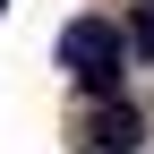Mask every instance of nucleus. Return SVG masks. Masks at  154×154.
<instances>
[{"mask_svg": "<svg viewBox=\"0 0 154 154\" xmlns=\"http://www.w3.org/2000/svg\"><path fill=\"white\" fill-rule=\"evenodd\" d=\"M60 69H69L86 94H111L120 69H128V34L103 26V17H69V26H60Z\"/></svg>", "mask_w": 154, "mask_h": 154, "instance_id": "f257e3e1", "label": "nucleus"}, {"mask_svg": "<svg viewBox=\"0 0 154 154\" xmlns=\"http://www.w3.org/2000/svg\"><path fill=\"white\" fill-rule=\"evenodd\" d=\"M86 137H94V154H137V146H146V111H137V103H103V111L86 120Z\"/></svg>", "mask_w": 154, "mask_h": 154, "instance_id": "f03ea898", "label": "nucleus"}, {"mask_svg": "<svg viewBox=\"0 0 154 154\" xmlns=\"http://www.w3.org/2000/svg\"><path fill=\"white\" fill-rule=\"evenodd\" d=\"M128 43H137V51H146V60H154V9L137 17V34H128Z\"/></svg>", "mask_w": 154, "mask_h": 154, "instance_id": "7ed1b4c3", "label": "nucleus"}, {"mask_svg": "<svg viewBox=\"0 0 154 154\" xmlns=\"http://www.w3.org/2000/svg\"><path fill=\"white\" fill-rule=\"evenodd\" d=\"M0 9H9V0H0Z\"/></svg>", "mask_w": 154, "mask_h": 154, "instance_id": "20e7f679", "label": "nucleus"}, {"mask_svg": "<svg viewBox=\"0 0 154 154\" xmlns=\"http://www.w3.org/2000/svg\"><path fill=\"white\" fill-rule=\"evenodd\" d=\"M146 9H154V0H146Z\"/></svg>", "mask_w": 154, "mask_h": 154, "instance_id": "39448f33", "label": "nucleus"}]
</instances>
